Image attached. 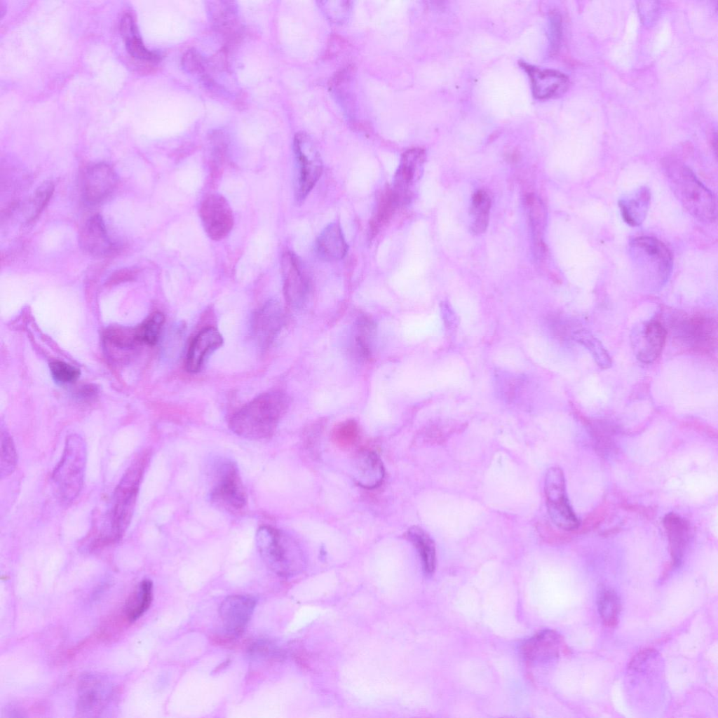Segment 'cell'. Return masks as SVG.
I'll return each instance as SVG.
<instances>
[{"instance_id":"obj_1","label":"cell","mask_w":718,"mask_h":718,"mask_svg":"<svg viewBox=\"0 0 718 718\" xmlns=\"http://www.w3.org/2000/svg\"><path fill=\"white\" fill-rule=\"evenodd\" d=\"M281 391L264 393L247 403L230 419L229 428L237 435L250 439L270 438L288 406Z\"/></svg>"},{"instance_id":"obj_2","label":"cell","mask_w":718,"mask_h":718,"mask_svg":"<svg viewBox=\"0 0 718 718\" xmlns=\"http://www.w3.org/2000/svg\"><path fill=\"white\" fill-rule=\"evenodd\" d=\"M663 168L671 190L684 208L700 222H714L717 217L715 197L695 173L674 159L665 160Z\"/></svg>"},{"instance_id":"obj_3","label":"cell","mask_w":718,"mask_h":718,"mask_svg":"<svg viewBox=\"0 0 718 718\" xmlns=\"http://www.w3.org/2000/svg\"><path fill=\"white\" fill-rule=\"evenodd\" d=\"M628 254L632 268L642 283L658 288L668 280L672 256L662 241L650 236L635 238L629 243Z\"/></svg>"},{"instance_id":"obj_4","label":"cell","mask_w":718,"mask_h":718,"mask_svg":"<svg viewBox=\"0 0 718 718\" xmlns=\"http://www.w3.org/2000/svg\"><path fill=\"white\" fill-rule=\"evenodd\" d=\"M86 448L83 440L69 436L52 475L54 492L60 502L68 505L79 494L86 463Z\"/></svg>"},{"instance_id":"obj_5","label":"cell","mask_w":718,"mask_h":718,"mask_svg":"<svg viewBox=\"0 0 718 718\" xmlns=\"http://www.w3.org/2000/svg\"><path fill=\"white\" fill-rule=\"evenodd\" d=\"M255 539L260 556L274 573L286 576L297 569L302 559L301 550L287 533L270 526H262Z\"/></svg>"},{"instance_id":"obj_6","label":"cell","mask_w":718,"mask_h":718,"mask_svg":"<svg viewBox=\"0 0 718 718\" xmlns=\"http://www.w3.org/2000/svg\"><path fill=\"white\" fill-rule=\"evenodd\" d=\"M145 462V456L135 460L115 489L111 513V538L115 540L122 536L130 524Z\"/></svg>"},{"instance_id":"obj_7","label":"cell","mask_w":718,"mask_h":718,"mask_svg":"<svg viewBox=\"0 0 718 718\" xmlns=\"http://www.w3.org/2000/svg\"><path fill=\"white\" fill-rule=\"evenodd\" d=\"M294 151L296 160L294 197L297 202L302 203L320 177L323 163L312 140L304 133L296 135Z\"/></svg>"},{"instance_id":"obj_8","label":"cell","mask_w":718,"mask_h":718,"mask_svg":"<svg viewBox=\"0 0 718 718\" xmlns=\"http://www.w3.org/2000/svg\"><path fill=\"white\" fill-rule=\"evenodd\" d=\"M544 492L548 512L553 523L566 531L576 529L579 521L567 498L564 475L560 468L548 469Z\"/></svg>"},{"instance_id":"obj_9","label":"cell","mask_w":718,"mask_h":718,"mask_svg":"<svg viewBox=\"0 0 718 718\" xmlns=\"http://www.w3.org/2000/svg\"><path fill=\"white\" fill-rule=\"evenodd\" d=\"M210 497L229 509H241L245 506L247 494L236 463L225 461L219 466Z\"/></svg>"},{"instance_id":"obj_10","label":"cell","mask_w":718,"mask_h":718,"mask_svg":"<svg viewBox=\"0 0 718 718\" xmlns=\"http://www.w3.org/2000/svg\"><path fill=\"white\" fill-rule=\"evenodd\" d=\"M200 217L207 235L212 240L225 238L233 226V215L227 201L221 195L211 194L202 202Z\"/></svg>"},{"instance_id":"obj_11","label":"cell","mask_w":718,"mask_h":718,"mask_svg":"<svg viewBox=\"0 0 718 718\" xmlns=\"http://www.w3.org/2000/svg\"><path fill=\"white\" fill-rule=\"evenodd\" d=\"M281 263L285 299L292 307L300 308L310 292L307 274L300 259L292 252L283 255Z\"/></svg>"},{"instance_id":"obj_12","label":"cell","mask_w":718,"mask_h":718,"mask_svg":"<svg viewBox=\"0 0 718 718\" xmlns=\"http://www.w3.org/2000/svg\"><path fill=\"white\" fill-rule=\"evenodd\" d=\"M256 604L255 597L248 595H233L226 597L219 611L225 632L232 637L241 635L250 621Z\"/></svg>"},{"instance_id":"obj_13","label":"cell","mask_w":718,"mask_h":718,"mask_svg":"<svg viewBox=\"0 0 718 718\" xmlns=\"http://www.w3.org/2000/svg\"><path fill=\"white\" fill-rule=\"evenodd\" d=\"M425 158V151L419 148L408 149L401 157L391 189L402 204L409 202L412 197V189L421 177Z\"/></svg>"},{"instance_id":"obj_14","label":"cell","mask_w":718,"mask_h":718,"mask_svg":"<svg viewBox=\"0 0 718 718\" xmlns=\"http://www.w3.org/2000/svg\"><path fill=\"white\" fill-rule=\"evenodd\" d=\"M521 67L529 76L533 95L540 100L553 98L561 95L568 88V77L557 70L543 69L520 62Z\"/></svg>"},{"instance_id":"obj_15","label":"cell","mask_w":718,"mask_h":718,"mask_svg":"<svg viewBox=\"0 0 718 718\" xmlns=\"http://www.w3.org/2000/svg\"><path fill=\"white\" fill-rule=\"evenodd\" d=\"M117 183L118 177L113 168L104 163L94 164L84 173L83 197L89 203H99L114 191Z\"/></svg>"},{"instance_id":"obj_16","label":"cell","mask_w":718,"mask_h":718,"mask_svg":"<svg viewBox=\"0 0 718 718\" xmlns=\"http://www.w3.org/2000/svg\"><path fill=\"white\" fill-rule=\"evenodd\" d=\"M79 241L81 248L96 257H108L118 250V247L108 235L102 217L94 215L81 226Z\"/></svg>"},{"instance_id":"obj_17","label":"cell","mask_w":718,"mask_h":718,"mask_svg":"<svg viewBox=\"0 0 718 718\" xmlns=\"http://www.w3.org/2000/svg\"><path fill=\"white\" fill-rule=\"evenodd\" d=\"M283 311L273 299L266 302L255 314L252 330L253 337L261 348H267L275 339L283 325Z\"/></svg>"},{"instance_id":"obj_18","label":"cell","mask_w":718,"mask_h":718,"mask_svg":"<svg viewBox=\"0 0 718 718\" xmlns=\"http://www.w3.org/2000/svg\"><path fill=\"white\" fill-rule=\"evenodd\" d=\"M351 469L353 480L364 489H374L384 481L383 463L377 452L371 449L359 450L353 456Z\"/></svg>"},{"instance_id":"obj_19","label":"cell","mask_w":718,"mask_h":718,"mask_svg":"<svg viewBox=\"0 0 718 718\" xmlns=\"http://www.w3.org/2000/svg\"><path fill=\"white\" fill-rule=\"evenodd\" d=\"M568 649L561 636L555 631L545 630L536 633L522 647L524 657L529 661H543L567 653Z\"/></svg>"},{"instance_id":"obj_20","label":"cell","mask_w":718,"mask_h":718,"mask_svg":"<svg viewBox=\"0 0 718 718\" xmlns=\"http://www.w3.org/2000/svg\"><path fill=\"white\" fill-rule=\"evenodd\" d=\"M222 344V336L216 328L208 327L202 330L189 347L185 363L187 371L191 373L200 371L205 358Z\"/></svg>"},{"instance_id":"obj_21","label":"cell","mask_w":718,"mask_h":718,"mask_svg":"<svg viewBox=\"0 0 718 718\" xmlns=\"http://www.w3.org/2000/svg\"><path fill=\"white\" fill-rule=\"evenodd\" d=\"M679 332L689 346L697 350L707 351L715 343L716 325L709 318L684 319L679 325Z\"/></svg>"},{"instance_id":"obj_22","label":"cell","mask_w":718,"mask_h":718,"mask_svg":"<svg viewBox=\"0 0 718 718\" xmlns=\"http://www.w3.org/2000/svg\"><path fill=\"white\" fill-rule=\"evenodd\" d=\"M104 681L97 677H85L79 685L78 708L83 714H96L105 706L109 696Z\"/></svg>"},{"instance_id":"obj_23","label":"cell","mask_w":718,"mask_h":718,"mask_svg":"<svg viewBox=\"0 0 718 718\" xmlns=\"http://www.w3.org/2000/svg\"><path fill=\"white\" fill-rule=\"evenodd\" d=\"M667 331L657 320H652L644 326L636 343L637 358L644 363H651L658 358L665 343Z\"/></svg>"},{"instance_id":"obj_24","label":"cell","mask_w":718,"mask_h":718,"mask_svg":"<svg viewBox=\"0 0 718 718\" xmlns=\"http://www.w3.org/2000/svg\"><path fill=\"white\" fill-rule=\"evenodd\" d=\"M348 244L341 228L337 222L327 225L320 233L316 242L318 255L323 260L333 262L343 259L348 251Z\"/></svg>"},{"instance_id":"obj_25","label":"cell","mask_w":718,"mask_h":718,"mask_svg":"<svg viewBox=\"0 0 718 718\" xmlns=\"http://www.w3.org/2000/svg\"><path fill=\"white\" fill-rule=\"evenodd\" d=\"M671 556L675 566H678L682 559L689 537L688 522L675 513H668L663 520Z\"/></svg>"},{"instance_id":"obj_26","label":"cell","mask_w":718,"mask_h":718,"mask_svg":"<svg viewBox=\"0 0 718 718\" xmlns=\"http://www.w3.org/2000/svg\"><path fill=\"white\" fill-rule=\"evenodd\" d=\"M649 203L650 191L644 187L623 197L618 205L624 221L632 226H639L646 217Z\"/></svg>"},{"instance_id":"obj_27","label":"cell","mask_w":718,"mask_h":718,"mask_svg":"<svg viewBox=\"0 0 718 718\" xmlns=\"http://www.w3.org/2000/svg\"><path fill=\"white\" fill-rule=\"evenodd\" d=\"M121 31L128 53L136 60L152 62L156 61L158 56L149 51L140 39L133 17L130 13L125 14L121 21Z\"/></svg>"},{"instance_id":"obj_28","label":"cell","mask_w":718,"mask_h":718,"mask_svg":"<svg viewBox=\"0 0 718 718\" xmlns=\"http://www.w3.org/2000/svg\"><path fill=\"white\" fill-rule=\"evenodd\" d=\"M400 205L402 203L400 198L391 187L380 194L370 222V233L372 236L386 224Z\"/></svg>"},{"instance_id":"obj_29","label":"cell","mask_w":718,"mask_h":718,"mask_svg":"<svg viewBox=\"0 0 718 718\" xmlns=\"http://www.w3.org/2000/svg\"><path fill=\"white\" fill-rule=\"evenodd\" d=\"M406 536L417 550L422 561L424 571L431 574L435 568V546L429 534L418 526H412L407 530Z\"/></svg>"},{"instance_id":"obj_30","label":"cell","mask_w":718,"mask_h":718,"mask_svg":"<svg viewBox=\"0 0 718 718\" xmlns=\"http://www.w3.org/2000/svg\"><path fill=\"white\" fill-rule=\"evenodd\" d=\"M152 582L144 579L127 600L124 610L130 622L135 621L149 608L152 601Z\"/></svg>"},{"instance_id":"obj_31","label":"cell","mask_w":718,"mask_h":718,"mask_svg":"<svg viewBox=\"0 0 718 718\" xmlns=\"http://www.w3.org/2000/svg\"><path fill=\"white\" fill-rule=\"evenodd\" d=\"M597 607L603 623L612 627L617 624L621 612V601L612 589H602L597 597Z\"/></svg>"},{"instance_id":"obj_32","label":"cell","mask_w":718,"mask_h":718,"mask_svg":"<svg viewBox=\"0 0 718 718\" xmlns=\"http://www.w3.org/2000/svg\"><path fill=\"white\" fill-rule=\"evenodd\" d=\"M165 321L162 313L156 312L148 317L140 325L135 328V335L138 344L154 345Z\"/></svg>"},{"instance_id":"obj_33","label":"cell","mask_w":718,"mask_h":718,"mask_svg":"<svg viewBox=\"0 0 718 718\" xmlns=\"http://www.w3.org/2000/svg\"><path fill=\"white\" fill-rule=\"evenodd\" d=\"M577 340L590 353L596 363L602 369L611 366V358L601 341L588 331L576 332Z\"/></svg>"},{"instance_id":"obj_34","label":"cell","mask_w":718,"mask_h":718,"mask_svg":"<svg viewBox=\"0 0 718 718\" xmlns=\"http://www.w3.org/2000/svg\"><path fill=\"white\" fill-rule=\"evenodd\" d=\"M356 332L354 336V348L356 353L363 359H368L371 356V339L374 331L372 322L363 317L360 318L356 325Z\"/></svg>"},{"instance_id":"obj_35","label":"cell","mask_w":718,"mask_h":718,"mask_svg":"<svg viewBox=\"0 0 718 718\" xmlns=\"http://www.w3.org/2000/svg\"><path fill=\"white\" fill-rule=\"evenodd\" d=\"M359 437V426L353 419L338 424L332 432V442L341 449H348L355 444Z\"/></svg>"},{"instance_id":"obj_36","label":"cell","mask_w":718,"mask_h":718,"mask_svg":"<svg viewBox=\"0 0 718 718\" xmlns=\"http://www.w3.org/2000/svg\"><path fill=\"white\" fill-rule=\"evenodd\" d=\"M17 464V453L13 441L6 431H1V478L11 475L15 469Z\"/></svg>"},{"instance_id":"obj_37","label":"cell","mask_w":718,"mask_h":718,"mask_svg":"<svg viewBox=\"0 0 718 718\" xmlns=\"http://www.w3.org/2000/svg\"><path fill=\"white\" fill-rule=\"evenodd\" d=\"M53 191L54 186L50 182H44L37 189L30 202L29 222L34 221L40 215L51 198Z\"/></svg>"},{"instance_id":"obj_38","label":"cell","mask_w":718,"mask_h":718,"mask_svg":"<svg viewBox=\"0 0 718 718\" xmlns=\"http://www.w3.org/2000/svg\"><path fill=\"white\" fill-rule=\"evenodd\" d=\"M49 366L53 377L60 382H74L80 374L79 369L62 361L51 362Z\"/></svg>"},{"instance_id":"obj_39","label":"cell","mask_w":718,"mask_h":718,"mask_svg":"<svg viewBox=\"0 0 718 718\" xmlns=\"http://www.w3.org/2000/svg\"><path fill=\"white\" fill-rule=\"evenodd\" d=\"M550 42L553 51H556L560 46L562 36V23L560 16L553 13L550 15Z\"/></svg>"},{"instance_id":"obj_40","label":"cell","mask_w":718,"mask_h":718,"mask_svg":"<svg viewBox=\"0 0 718 718\" xmlns=\"http://www.w3.org/2000/svg\"><path fill=\"white\" fill-rule=\"evenodd\" d=\"M489 222V212H482L475 215V219L472 226L473 232L477 234L482 233L486 231Z\"/></svg>"},{"instance_id":"obj_41","label":"cell","mask_w":718,"mask_h":718,"mask_svg":"<svg viewBox=\"0 0 718 718\" xmlns=\"http://www.w3.org/2000/svg\"><path fill=\"white\" fill-rule=\"evenodd\" d=\"M135 272L131 269H122L115 272L110 278L111 283H116L121 280H125L130 279L133 277Z\"/></svg>"}]
</instances>
